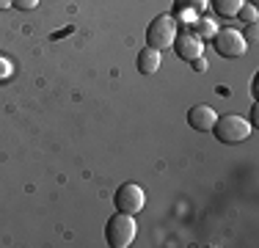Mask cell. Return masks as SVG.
I'll use <instances>...</instances> for the list:
<instances>
[{
    "label": "cell",
    "mask_w": 259,
    "mask_h": 248,
    "mask_svg": "<svg viewBox=\"0 0 259 248\" xmlns=\"http://www.w3.org/2000/svg\"><path fill=\"white\" fill-rule=\"evenodd\" d=\"M135 234H138L135 215L116 213V215H110V218H108V223H105V237H108V245H113V248L133 245Z\"/></svg>",
    "instance_id": "1"
},
{
    "label": "cell",
    "mask_w": 259,
    "mask_h": 248,
    "mask_svg": "<svg viewBox=\"0 0 259 248\" xmlns=\"http://www.w3.org/2000/svg\"><path fill=\"white\" fill-rule=\"evenodd\" d=\"M212 135L221 141V144H243L251 135V124L243 119V116H218L212 124Z\"/></svg>",
    "instance_id": "2"
},
{
    "label": "cell",
    "mask_w": 259,
    "mask_h": 248,
    "mask_svg": "<svg viewBox=\"0 0 259 248\" xmlns=\"http://www.w3.org/2000/svg\"><path fill=\"white\" fill-rule=\"evenodd\" d=\"M177 33H180V28H177V17L171 14H160L155 20L149 22V28H146V45L155 47V50H168L174 45Z\"/></svg>",
    "instance_id": "3"
},
{
    "label": "cell",
    "mask_w": 259,
    "mask_h": 248,
    "mask_svg": "<svg viewBox=\"0 0 259 248\" xmlns=\"http://www.w3.org/2000/svg\"><path fill=\"white\" fill-rule=\"evenodd\" d=\"M212 45H215V53H218L221 58H240V55H245V50H248L245 36L240 33V30H234V28L215 30Z\"/></svg>",
    "instance_id": "4"
},
{
    "label": "cell",
    "mask_w": 259,
    "mask_h": 248,
    "mask_svg": "<svg viewBox=\"0 0 259 248\" xmlns=\"http://www.w3.org/2000/svg\"><path fill=\"white\" fill-rule=\"evenodd\" d=\"M113 204H116V210H119V213L135 215V213H141V210H144L146 193H144V188H141V185L124 182V185H121V188L113 193Z\"/></svg>",
    "instance_id": "5"
},
{
    "label": "cell",
    "mask_w": 259,
    "mask_h": 248,
    "mask_svg": "<svg viewBox=\"0 0 259 248\" xmlns=\"http://www.w3.org/2000/svg\"><path fill=\"white\" fill-rule=\"evenodd\" d=\"M171 47H177V55L185 61H196V58H201V53H204V45H201V39L196 33H177V39H174V45Z\"/></svg>",
    "instance_id": "6"
},
{
    "label": "cell",
    "mask_w": 259,
    "mask_h": 248,
    "mask_svg": "<svg viewBox=\"0 0 259 248\" xmlns=\"http://www.w3.org/2000/svg\"><path fill=\"white\" fill-rule=\"evenodd\" d=\"M215 119H218V113H215L209 105H193V108L188 110V124L193 130H199V133H209Z\"/></svg>",
    "instance_id": "7"
},
{
    "label": "cell",
    "mask_w": 259,
    "mask_h": 248,
    "mask_svg": "<svg viewBox=\"0 0 259 248\" xmlns=\"http://www.w3.org/2000/svg\"><path fill=\"white\" fill-rule=\"evenodd\" d=\"M138 72L141 74H155L157 69H160V50H155V47H144L138 53Z\"/></svg>",
    "instance_id": "8"
},
{
    "label": "cell",
    "mask_w": 259,
    "mask_h": 248,
    "mask_svg": "<svg viewBox=\"0 0 259 248\" xmlns=\"http://www.w3.org/2000/svg\"><path fill=\"white\" fill-rule=\"evenodd\" d=\"M207 3L212 6L221 17H234L240 11V6H243V0H207Z\"/></svg>",
    "instance_id": "9"
},
{
    "label": "cell",
    "mask_w": 259,
    "mask_h": 248,
    "mask_svg": "<svg viewBox=\"0 0 259 248\" xmlns=\"http://www.w3.org/2000/svg\"><path fill=\"white\" fill-rule=\"evenodd\" d=\"M207 6V0H177V11H190V14H201Z\"/></svg>",
    "instance_id": "10"
},
{
    "label": "cell",
    "mask_w": 259,
    "mask_h": 248,
    "mask_svg": "<svg viewBox=\"0 0 259 248\" xmlns=\"http://www.w3.org/2000/svg\"><path fill=\"white\" fill-rule=\"evenodd\" d=\"M234 17H240V22H243V25H256V6L243 3V6H240V11H237Z\"/></svg>",
    "instance_id": "11"
},
{
    "label": "cell",
    "mask_w": 259,
    "mask_h": 248,
    "mask_svg": "<svg viewBox=\"0 0 259 248\" xmlns=\"http://www.w3.org/2000/svg\"><path fill=\"white\" fill-rule=\"evenodd\" d=\"M196 22H199V25H196V28H199V33H196L199 39H212V33L218 30V28H215V22L209 20V17H201V20H196Z\"/></svg>",
    "instance_id": "12"
},
{
    "label": "cell",
    "mask_w": 259,
    "mask_h": 248,
    "mask_svg": "<svg viewBox=\"0 0 259 248\" xmlns=\"http://www.w3.org/2000/svg\"><path fill=\"white\" fill-rule=\"evenodd\" d=\"M11 6H14V9H20V11H30V9H36V6H39V0H11Z\"/></svg>",
    "instance_id": "13"
},
{
    "label": "cell",
    "mask_w": 259,
    "mask_h": 248,
    "mask_svg": "<svg viewBox=\"0 0 259 248\" xmlns=\"http://www.w3.org/2000/svg\"><path fill=\"white\" fill-rule=\"evenodd\" d=\"M11 77V64H9V58H3V55H0V83H3V80H9Z\"/></svg>",
    "instance_id": "14"
},
{
    "label": "cell",
    "mask_w": 259,
    "mask_h": 248,
    "mask_svg": "<svg viewBox=\"0 0 259 248\" xmlns=\"http://www.w3.org/2000/svg\"><path fill=\"white\" fill-rule=\"evenodd\" d=\"M190 64H193L196 72H207V61L204 58H196V61H190Z\"/></svg>",
    "instance_id": "15"
},
{
    "label": "cell",
    "mask_w": 259,
    "mask_h": 248,
    "mask_svg": "<svg viewBox=\"0 0 259 248\" xmlns=\"http://www.w3.org/2000/svg\"><path fill=\"white\" fill-rule=\"evenodd\" d=\"M256 121H259V105L251 108V127H256Z\"/></svg>",
    "instance_id": "16"
},
{
    "label": "cell",
    "mask_w": 259,
    "mask_h": 248,
    "mask_svg": "<svg viewBox=\"0 0 259 248\" xmlns=\"http://www.w3.org/2000/svg\"><path fill=\"white\" fill-rule=\"evenodd\" d=\"M9 6H11V0H0V11H3V9H9Z\"/></svg>",
    "instance_id": "17"
},
{
    "label": "cell",
    "mask_w": 259,
    "mask_h": 248,
    "mask_svg": "<svg viewBox=\"0 0 259 248\" xmlns=\"http://www.w3.org/2000/svg\"><path fill=\"white\" fill-rule=\"evenodd\" d=\"M248 3H251V6H256V3H259V0H248Z\"/></svg>",
    "instance_id": "18"
}]
</instances>
